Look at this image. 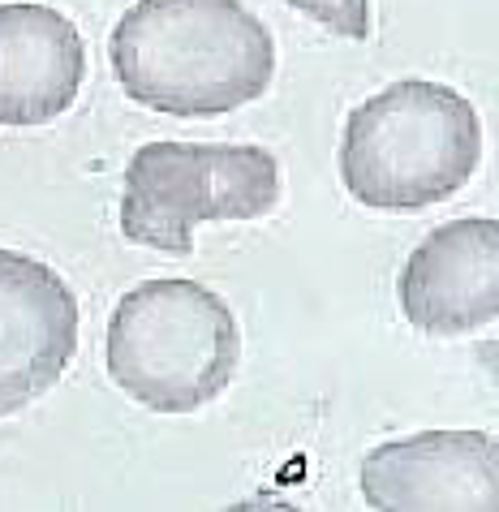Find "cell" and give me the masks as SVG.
Instances as JSON below:
<instances>
[{
	"mask_svg": "<svg viewBox=\"0 0 499 512\" xmlns=\"http://www.w3.org/2000/svg\"><path fill=\"white\" fill-rule=\"evenodd\" d=\"M112 74L164 117H228L276 78V39L241 0H138L108 39Z\"/></svg>",
	"mask_w": 499,
	"mask_h": 512,
	"instance_id": "obj_1",
	"label": "cell"
},
{
	"mask_svg": "<svg viewBox=\"0 0 499 512\" xmlns=\"http://www.w3.org/2000/svg\"><path fill=\"white\" fill-rule=\"evenodd\" d=\"M482 160L474 104L426 78H401L349 112L340 181L375 211H422L469 186Z\"/></svg>",
	"mask_w": 499,
	"mask_h": 512,
	"instance_id": "obj_2",
	"label": "cell"
},
{
	"mask_svg": "<svg viewBox=\"0 0 499 512\" xmlns=\"http://www.w3.org/2000/svg\"><path fill=\"white\" fill-rule=\"evenodd\" d=\"M241 332L207 284L147 280L108 319V375L151 414H194L233 383Z\"/></svg>",
	"mask_w": 499,
	"mask_h": 512,
	"instance_id": "obj_3",
	"label": "cell"
},
{
	"mask_svg": "<svg viewBox=\"0 0 499 512\" xmlns=\"http://www.w3.org/2000/svg\"><path fill=\"white\" fill-rule=\"evenodd\" d=\"M280 203V164L254 142H147L125 168L121 233L134 246L190 254L207 220H263Z\"/></svg>",
	"mask_w": 499,
	"mask_h": 512,
	"instance_id": "obj_4",
	"label": "cell"
},
{
	"mask_svg": "<svg viewBox=\"0 0 499 512\" xmlns=\"http://www.w3.org/2000/svg\"><path fill=\"white\" fill-rule=\"evenodd\" d=\"M362 495L379 512H495L499 444L487 431H418L362 461Z\"/></svg>",
	"mask_w": 499,
	"mask_h": 512,
	"instance_id": "obj_5",
	"label": "cell"
},
{
	"mask_svg": "<svg viewBox=\"0 0 499 512\" xmlns=\"http://www.w3.org/2000/svg\"><path fill=\"white\" fill-rule=\"evenodd\" d=\"M78 353V297L48 263L0 250V418L35 405Z\"/></svg>",
	"mask_w": 499,
	"mask_h": 512,
	"instance_id": "obj_6",
	"label": "cell"
},
{
	"mask_svg": "<svg viewBox=\"0 0 499 512\" xmlns=\"http://www.w3.org/2000/svg\"><path fill=\"white\" fill-rule=\"evenodd\" d=\"M405 319L426 336H465L499 319V224L452 220L418 241L396 280Z\"/></svg>",
	"mask_w": 499,
	"mask_h": 512,
	"instance_id": "obj_7",
	"label": "cell"
},
{
	"mask_svg": "<svg viewBox=\"0 0 499 512\" xmlns=\"http://www.w3.org/2000/svg\"><path fill=\"white\" fill-rule=\"evenodd\" d=\"M87 78L82 31L52 5H0V125L31 130L74 108Z\"/></svg>",
	"mask_w": 499,
	"mask_h": 512,
	"instance_id": "obj_8",
	"label": "cell"
},
{
	"mask_svg": "<svg viewBox=\"0 0 499 512\" xmlns=\"http://www.w3.org/2000/svg\"><path fill=\"white\" fill-rule=\"evenodd\" d=\"M289 9L306 13L310 22L327 26L340 39H366L370 35V0H284Z\"/></svg>",
	"mask_w": 499,
	"mask_h": 512,
	"instance_id": "obj_9",
	"label": "cell"
}]
</instances>
